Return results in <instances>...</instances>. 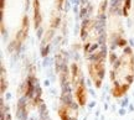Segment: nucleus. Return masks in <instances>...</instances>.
Instances as JSON below:
<instances>
[{
  "label": "nucleus",
  "instance_id": "nucleus-1",
  "mask_svg": "<svg viewBox=\"0 0 134 120\" xmlns=\"http://www.w3.org/2000/svg\"><path fill=\"white\" fill-rule=\"evenodd\" d=\"M110 77L113 83V95L119 98L127 93L134 77V55L129 47H124L120 56L112 53Z\"/></svg>",
  "mask_w": 134,
  "mask_h": 120
},
{
  "label": "nucleus",
  "instance_id": "nucleus-2",
  "mask_svg": "<svg viewBox=\"0 0 134 120\" xmlns=\"http://www.w3.org/2000/svg\"><path fill=\"white\" fill-rule=\"evenodd\" d=\"M73 81H75V84H76L75 95H76L77 101L80 103V105H85L87 103V91L85 83L82 82L81 72H80L77 66H73Z\"/></svg>",
  "mask_w": 134,
  "mask_h": 120
},
{
  "label": "nucleus",
  "instance_id": "nucleus-3",
  "mask_svg": "<svg viewBox=\"0 0 134 120\" xmlns=\"http://www.w3.org/2000/svg\"><path fill=\"white\" fill-rule=\"evenodd\" d=\"M88 71L93 83L99 88L102 84V79L104 77V63L103 62H91L88 63Z\"/></svg>",
  "mask_w": 134,
  "mask_h": 120
},
{
  "label": "nucleus",
  "instance_id": "nucleus-4",
  "mask_svg": "<svg viewBox=\"0 0 134 120\" xmlns=\"http://www.w3.org/2000/svg\"><path fill=\"white\" fill-rule=\"evenodd\" d=\"M58 115L61 120H77V109L70 101H62L58 108Z\"/></svg>",
  "mask_w": 134,
  "mask_h": 120
},
{
  "label": "nucleus",
  "instance_id": "nucleus-5",
  "mask_svg": "<svg viewBox=\"0 0 134 120\" xmlns=\"http://www.w3.org/2000/svg\"><path fill=\"white\" fill-rule=\"evenodd\" d=\"M27 29H29V19H27V16H25L24 19H23V27H21V30L19 31V35H18V39H19L20 42L24 41V39L26 37Z\"/></svg>",
  "mask_w": 134,
  "mask_h": 120
},
{
  "label": "nucleus",
  "instance_id": "nucleus-6",
  "mask_svg": "<svg viewBox=\"0 0 134 120\" xmlns=\"http://www.w3.org/2000/svg\"><path fill=\"white\" fill-rule=\"evenodd\" d=\"M40 21H41V15L38 13V1L35 0V26L36 27L40 25Z\"/></svg>",
  "mask_w": 134,
  "mask_h": 120
},
{
  "label": "nucleus",
  "instance_id": "nucleus-7",
  "mask_svg": "<svg viewBox=\"0 0 134 120\" xmlns=\"http://www.w3.org/2000/svg\"><path fill=\"white\" fill-rule=\"evenodd\" d=\"M124 15H128V10H129V6H130V0H127L124 1Z\"/></svg>",
  "mask_w": 134,
  "mask_h": 120
},
{
  "label": "nucleus",
  "instance_id": "nucleus-8",
  "mask_svg": "<svg viewBox=\"0 0 134 120\" xmlns=\"http://www.w3.org/2000/svg\"><path fill=\"white\" fill-rule=\"evenodd\" d=\"M58 3H60V5L62 4V0H58Z\"/></svg>",
  "mask_w": 134,
  "mask_h": 120
}]
</instances>
